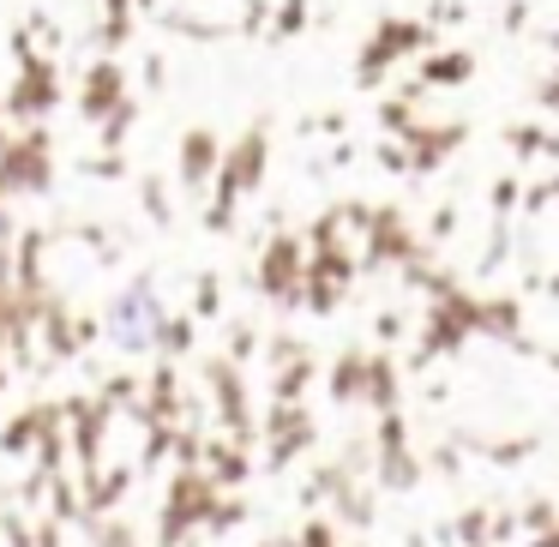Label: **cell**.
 <instances>
[{"instance_id":"1","label":"cell","mask_w":559,"mask_h":547,"mask_svg":"<svg viewBox=\"0 0 559 547\" xmlns=\"http://www.w3.org/2000/svg\"><path fill=\"white\" fill-rule=\"evenodd\" d=\"M109 331L115 343H127V349H151V343L163 337V307L151 289H127L121 301L109 307Z\"/></svg>"}]
</instances>
